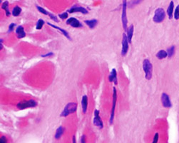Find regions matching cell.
Masks as SVG:
<instances>
[{
    "label": "cell",
    "mask_w": 179,
    "mask_h": 143,
    "mask_svg": "<svg viewBox=\"0 0 179 143\" xmlns=\"http://www.w3.org/2000/svg\"><path fill=\"white\" fill-rule=\"evenodd\" d=\"M8 4H9V3L8 2L5 1L3 3L2 6V8L5 10L6 14L7 17H8L10 15V11H9L8 9Z\"/></svg>",
    "instance_id": "7402d4cb"
},
{
    "label": "cell",
    "mask_w": 179,
    "mask_h": 143,
    "mask_svg": "<svg viewBox=\"0 0 179 143\" xmlns=\"http://www.w3.org/2000/svg\"><path fill=\"white\" fill-rule=\"evenodd\" d=\"M81 103L82 112L84 114H86L88 105V97L87 95H84L82 96Z\"/></svg>",
    "instance_id": "7c38bea8"
},
{
    "label": "cell",
    "mask_w": 179,
    "mask_h": 143,
    "mask_svg": "<svg viewBox=\"0 0 179 143\" xmlns=\"http://www.w3.org/2000/svg\"><path fill=\"white\" fill-rule=\"evenodd\" d=\"M127 6V1H123V4H122V15H121V20H122L123 28L125 31H126L127 29V23H128L127 17V13H126Z\"/></svg>",
    "instance_id": "52a82bcc"
},
{
    "label": "cell",
    "mask_w": 179,
    "mask_h": 143,
    "mask_svg": "<svg viewBox=\"0 0 179 143\" xmlns=\"http://www.w3.org/2000/svg\"><path fill=\"white\" fill-rule=\"evenodd\" d=\"M174 18L176 20L179 19V5L177 6L174 13Z\"/></svg>",
    "instance_id": "484cf974"
},
{
    "label": "cell",
    "mask_w": 179,
    "mask_h": 143,
    "mask_svg": "<svg viewBox=\"0 0 179 143\" xmlns=\"http://www.w3.org/2000/svg\"><path fill=\"white\" fill-rule=\"evenodd\" d=\"M47 24H48L51 27H52L56 29L59 30L61 32H62L64 34V35H65L67 38L69 39V40H71V38L70 36H69V35L67 31H66L65 30L57 26L54 25H52V24H50L49 23H47Z\"/></svg>",
    "instance_id": "ac0fdd59"
},
{
    "label": "cell",
    "mask_w": 179,
    "mask_h": 143,
    "mask_svg": "<svg viewBox=\"0 0 179 143\" xmlns=\"http://www.w3.org/2000/svg\"><path fill=\"white\" fill-rule=\"evenodd\" d=\"M72 143H76V138L75 136L72 137Z\"/></svg>",
    "instance_id": "e575fe53"
},
{
    "label": "cell",
    "mask_w": 179,
    "mask_h": 143,
    "mask_svg": "<svg viewBox=\"0 0 179 143\" xmlns=\"http://www.w3.org/2000/svg\"><path fill=\"white\" fill-rule=\"evenodd\" d=\"M16 26V24L14 23H11L9 25V28H8V32H12L14 29V28L15 26Z\"/></svg>",
    "instance_id": "f546056e"
},
{
    "label": "cell",
    "mask_w": 179,
    "mask_h": 143,
    "mask_svg": "<svg viewBox=\"0 0 179 143\" xmlns=\"http://www.w3.org/2000/svg\"><path fill=\"white\" fill-rule=\"evenodd\" d=\"M167 55L169 57H172L174 55L175 52V47L174 46H171L167 49Z\"/></svg>",
    "instance_id": "603a6c76"
},
{
    "label": "cell",
    "mask_w": 179,
    "mask_h": 143,
    "mask_svg": "<svg viewBox=\"0 0 179 143\" xmlns=\"http://www.w3.org/2000/svg\"><path fill=\"white\" fill-rule=\"evenodd\" d=\"M37 105V102L33 100H30L28 101H24L18 103L17 105V107L20 110L35 107Z\"/></svg>",
    "instance_id": "5b68a950"
},
{
    "label": "cell",
    "mask_w": 179,
    "mask_h": 143,
    "mask_svg": "<svg viewBox=\"0 0 179 143\" xmlns=\"http://www.w3.org/2000/svg\"><path fill=\"white\" fill-rule=\"evenodd\" d=\"M64 131H65V129L62 126H60L58 127L56 129V133L55 135V139L57 140L60 139L64 134Z\"/></svg>",
    "instance_id": "e0dca14e"
},
{
    "label": "cell",
    "mask_w": 179,
    "mask_h": 143,
    "mask_svg": "<svg viewBox=\"0 0 179 143\" xmlns=\"http://www.w3.org/2000/svg\"><path fill=\"white\" fill-rule=\"evenodd\" d=\"M162 102L163 105L165 107H171V103L170 101L169 96L166 93H164L162 94L161 97Z\"/></svg>",
    "instance_id": "4fadbf2b"
},
{
    "label": "cell",
    "mask_w": 179,
    "mask_h": 143,
    "mask_svg": "<svg viewBox=\"0 0 179 143\" xmlns=\"http://www.w3.org/2000/svg\"><path fill=\"white\" fill-rule=\"evenodd\" d=\"M165 17V13L164 9L161 8H159L155 11L153 20L155 23H161L163 21Z\"/></svg>",
    "instance_id": "277c9868"
},
{
    "label": "cell",
    "mask_w": 179,
    "mask_h": 143,
    "mask_svg": "<svg viewBox=\"0 0 179 143\" xmlns=\"http://www.w3.org/2000/svg\"><path fill=\"white\" fill-rule=\"evenodd\" d=\"M16 32L18 38H24L26 36V33L24 31L23 27L19 26L16 29Z\"/></svg>",
    "instance_id": "5bb4252c"
},
{
    "label": "cell",
    "mask_w": 179,
    "mask_h": 143,
    "mask_svg": "<svg viewBox=\"0 0 179 143\" xmlns=\"http://www.w3.org/2000/svg\"><path fill=\"white\" fill-rule=\"evenodd\" d=\"M143 69L145 73V78L148 80L152 79L153 73V66L148 59H144L143 63Z\"/></svg>",
    "instance_id": "3957f363"
},
{
    "label": "cell",
    "mask_w": 179,
    "mask_h": 143,
    "mask_svg": "<svg viewBox=\"0 0 179 143\" xmlns=\"http://www.w3.org/2000/svg\"><path fill=\"white\" fill-rule=\"evenodd\" d=\"M174 8V3L173 1H171L168 6L167 10V13L169 16V19H171L173 17V12Z\"/></svg>",
    "instance_id": "d6986e66"
},
{
    "label": "cell",
    "mask_w": 179,
    "mask_h": 143,
    "mask_svg": "<svg viewBox=\"0 0 179 143\" xmlns=\"http://www.w3.org/2000/svg\"><path fill=\"white\" fill-rule=\"evenodd\" d=\"M141 2V1H132L129 4V7L130 8L133 7L135 5H136L140 3Z\"/></svg>",
    "instance_id": "4316f807"
},
{
    "label": "cell",
    "mask_w": 179,
    "mask_h": 143,
    "mask_svg": "<svg viewBox=\"0 0 179 143\" xmlns=\"http://www.w3.org/2000/svg\"><path fill=\"white\" fill-rule=\"evenodd\" d=\"M127 30V39H128L129 43H131V42H132V38L134 30L133 25L132 24L131 25Z\"/></svg>",
    "instance_id": "2e32d148"
},
{
    "label": "cell",
    "mask_w": 179,
    "mask_h": 143,
    "mask_svg": "<svg viewBox=\"0 0 179 143\" xmlns=\"http://www.w3.org/2000/svg\"><path fill=\"white\" fill-rule=\"evenodd\" d=\"M45 22L44 20L42 19H40L38 20V22L36 23V29L38 30H40L42 28L44 25Z\"/></svg>",
    "instance_id": "cb8c5ba5"
},
{
    "label": "cell",
    "mask_w": 179,
    "mask_h": 143,
    "mask_svg": "<svg viewBox=\"0 0 179 143\" xmlns=\"http://www.w3.org/2000/svg\"><path fill=\"white\" fill-rule=\"evenodd\" d=\"M22 11V8L18 6H17L13 8V10H12V15L14 17H17L20 15Z\"/></svg>",
    "instance_id": "44dd1931"
},
{
    "label": "cell",
    "mask_w": 179,
    "mask_h": 143,
    "mask_svg": "<svg viewBox=\"0 0 179 143\" xmlns=\"http://www.w3.org/2000/svg\"><path fill=\"white\" fill-rule=\"evenodd\" d=\"M81 143H86V136L83 135L81 138Z\"/></svg>",
    "instance_id": "836d02e7"
},
{
    "label": "cell",
    "mask_w": 179,
    "mask_h": 143,
    "mask_svg": "<svg viewBox=\"0 0 179 143\" xmlns=\"http://www.w3.org/2000/svg\"><path fill=\"white\" fill-rule=\"evenodd\" d=\"M167 54L165 51L161 50L157 53L156 56L159 59H162L165 58L167 56Z\"/></svg>",
    "instance_id": "ffe728a7"
},
{
    "label": "cell",
    "mask_w": 179,
    "mask_h": 143,
    "mask_svg": "<svg viewBox=\"0 0 179 143\" xmlns=\"http://www.w3.org/2000/svg\"><path fill=\"white\" fill-rule=\"evenodd\" d=\"M94 117L93 120L94 125L101 129L104 127V124L102 119L100 116V111L97 109H95L94 111Z\"/></svg>",
    "instance_id": "8992f818"
},
{
    "label": "cell",
    "mask_w": 179,
    "mask_h": 143,
    "mask_svg": "<svg viewBox=\"0 0 179 143\" xmlns=\"http://www.w3.org/2000/svg\"><path fill=\"white\" fill-rule=\"evenodd\" d=\"M3 48V45H2L1 43V50Z\"/></svg>",
    "instance_id": "d590c367"
},
{
    "label": "cell",
    "mask_w": 179,
    "mask_h": 143,
    "mask_svg": "<svg viewBox=\"0 0 179 143\" xmlns=\"http://www.w3.org/2000/svg\"><path fill=\"white\" fill-rule=\"evenodd\" d=\"M69 13H72L75 12H81L82 14H86L89 13L86 8L81 6H74L68 10Z\"/></svg>",
    "instance_id": "8fae6325"
},
{
    "label": "cell",
    "mask_w": 179,
    "mask_h": 143,
    "mask_svg": "<svg viewBox=\"0 0 179 143\" xmlns=\"http://www.w3.org/2000/svg\"><path fill=\"white\" fill-rule=\"evenodd\" d=\"M84 22L91 29L94 28L97 25L98 23L97 20L95 19L86 20L84 21Z\"/></svg>",
    "instance_id": "9a60e30c"
},
{
    "label": "cell",
    "mask_w": 179,
    "mask_h": 143,
    "mask_svg": "<svg viewBox=\"0 0 179 143\" xmlns=\"http://www.w3.org/2000/svg\"><path fill=\"white\" fill-rule=\"evenodd\" d=\"M159 139V134L157 133H156L153 139V142L152 143H157V142Z\"/></svg>",
    "instance_id": "1f68e13d"
},
{
    "label": "cell",
    "mask_w": 179,
    "mask_h": 143,
    "mask_svg": "<svg viewBox=\"0 0 179 143\" xmlns=\"http://www.w3.org/2000/svg\"><path fill=\"white\" fill-rule=\"evenodd\" d=\"M66 24L74 28H81L83 26L80 22L74 17H71L67 20Z\"/></svg>",
    "instance_id": "9c48e42d"
},
{
    "label": "cell",
    "mask_w": 179,
    "mask_h": 143,
    "mask_svg": "<svg viewBox=\"0 0 179 143\" xmlns=\"http://www.w3.org/2000/svg\"><path fill=\"white\" fill-rule=\"evenodd\" d=\"M58 16L62 20H64V19H67L68 18V14L67 12H64L62 14H59Z\"/></svg>",
    "instance_id": "83f0119b"
},
{
    "label": "cell",
    "mask_w": 179,
    "mask_h": 143,
    "mask_svg": "<svg viewBox=\"0 0 179 143\" xmlns=\"http://www.w3.org/2000/svg\"><path fill=\"white\" fill-rule=\"evenodd\" d=\"M48 15L50 17L51 19H52L54 21L56 22V23H58L59 22V20L57 19V17L55 16V15H54V14L49 13Z\"/></svg>",
    "instance_id": "f1b7e54d"
},
{
    "label": "cell",
    "mask_w": 179,
    "mask_h": 143,
    "mask_svg": "<svg viewBox=\"0 0 179 143\" xmlns=\"http://www.w3.org/2000/svg\"><path fill=\"white\" fill-rule=\"evenodd\" d=\"M36 7H37V9H38V10L41 13H43V14H45V15H49V13L45 9H44L43 8L41 7L40 6H36Z\"/></svg>",
    "instance_id": "d4e9b609"
},
{
    "label": "cell",
    "mask_w": 179,
    "mask_h": 143,
    "mask_svg": "<svg viewBox=\"0 0 179 143\" xmlns=\"http://www.w3.org/2000/svg\"><path fill=\"white\" fill-rule=\"evenodd\" d=\"M78 104L76 102H71L68 103L64 107L60 116L61 117H67L70 114L75 113L77 111Z\"/></svg>",
    "instance_id": "6da1fadb"
},
{
    "label": "cell",
    "mask_w": 179,
    "mask_h": 143,
    "mask_svg": "<svg viewBox=\"0 0 179 143\" xmlns=\"http://www.w3.org/2000/svg\"><path fill=\"white\" fill-rule=\"evenodd\" d=\"M129 43L127 36L125 33H123L122 36V49L121 52V55L122 56H125L128 52L129 48Z\"/></svg>",
    "instance_id": "ba28073f"
},
{
    "label": "cell",
    "mask_w": 179,
    "mask_h": 143,
    "mask_svg": "<svg viewBox=\"0 0 179 143\" xmlns=\"http://www.w3.org/2000/svg\"><path fill=\"white\" fill-rule=\"evenodd\" d=\"M54 53L52 52L48 53L46 54H43L41 56L43 57H50L52 56L53 55Z\"/></svg>",
    "instance_id": "d6a6232c"
},
{
    "label": "cell",
    "mask_w": 179,
    "mask_h": 143,
    "mask_svg": "<svg viewBox=\"0 0 179 143\" xmlns=\"http://www.w3.org/2000/svg\"><path fill=\"white\" fill-rule=\"evenodd\" d=\"M117 100V92L116 87H114L113 88L112 104L110 116L109 119V123L111 125L113 124L114 120Z\"/></svg>",
    "instance_id": "7a4b0ae2"
},
{
    "label": "cell",
    "mask_w": 179,
    "mask_h": 143,
    "mask_svg": "<svg viewBox=\"0 0 179 143\" xmlns=\"http://www.w3.org/2000/svg\"><path fill=\"white\" fill-rule=\"evenodd\" d=\"M109 82L113 83L114 85H117L118 84L117 74L115 69H112L108 77Z\"/></svg>",
    "instance_id": "30bf717a"
},
{
    "label": "cell",
    "mask_w": 179,
    "mask_h": 143,
    "mask_svg": "<svg viewBox=\"0 0 179 143\" xmlns=\"http://www.w3.org/2000/svg\"><path fill=\"white\" fill-rule=\"evenodd\" d=\"M0 143H7V140L5 136H2L0 139Z\"/></svg>",
    "instance_id": "4dcf8cb0"
}]
</instances>
